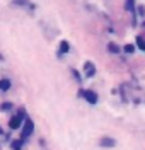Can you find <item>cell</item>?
Segmentation results:
<instances>
[{
	"instance_id": "1",
	"label": "cell",
	"mask_w": 145,
	"mask_h": 150,
	"mask_svg": "<svg viewBox=\"0 0 145 150\" xmlns=\"http://www.w3.org/2000/svg\"><path fill=\"white\" fill-rule=\"evenodd\" d=\"M33 130H34V123L31 121V120H26V125H24V128H22V137H24V138L29 137V135L33 133Z\"/></svg>"
},
{
	"instance_id": "2",
	"label": "cell",
	"mask_w": 145,
	"mask_h": 150,
	"mask_svg": "<svg viewBox=\"0 0 145 150\" xmlns=\"http://www.w3.org/2000/svg\"><path fill=\"white\" fill-rule=\"evenodd\" d=\"M82 96L87 99V103H91V104H96L97 103V94L92 92V91H84Z\"/></svg>"
},
{
	"instance_id": "3",
	"label": "cell",
	"mask_w": 145,
	"mask_h": 150,
	"mask_svg": "<svg viewBox=\"0 0 145 150\" xmlns=\"http://www.w3.org/2000/svg\"><path fill=\"white\" fill-rule=\"evenodd\" d=\"M21 121H22V114H17V116H14V118L10 120L9 126L12 128V130H17V128L21 126Z\"/></svg>"
},
{
	"instance_id": "4",
	"label": "cell",
	"mask_w": 145,
	"mask_h": 150,
	"mask_svg": "<svg viewBox=\"0 0 145 150\" xmlns=\"http://www.w3.org/2000/svg\"><path fill=\"white\" fill-rule=\"evenodd\" d=\"M9 89H10V80H7V79L0 80V91H2V92H5V91H9Z\"/></svg>"
},
{
	"instance_id": "5",
	"label": "cell",
	"mask_w": 145,
	"mask_h": 150,
	"mask_svg": "<svg viewBox=\"0 0 145 150\" xmlns=\"http://www.w3.org/2000/svg\"><path fill=\"white\" fill-rule=\"evenodd\" d=\"M84 68H86L87 77H92V75H94V72H96V70H94V65H92V63H86V67H84Z\"/></svg>"
},
{
	"instance_id": "6",
	"label": "cell",
	"mask_w": 145,
	"mask_h": 150,
	"mask_svg": "<svg viewBox=\"0 0 145 150\" xmlns=\"http://www.w3.org/2000/svg\"><path fill=\"white\" fill-rule=\"evenodd\" d=\"M101 145L103 147H115V140L113 138H103L101 140Z\"/></svg>"
},
{
	"instance_id": "7",
	"label": "cell",
	"mask_w": 145,
	"mask_h": 150,
	"mask_svg": "<svg viewBox=\"0 0 145 150\" xmlns=\"http://www.w3.org/2000/svg\"><path fill=\"white\" fill-rule=\"evenodd\" d=\"M137 46L145 51V36H138L137 38Z\"/></svg>"
},
{
	"instance_id": "8",
	"label": "cell",
	"mask_w": 145,
	"mask_h": 150,
	"mask_svg": "<svg viewBox=\"0 0 145 150\" xmlns=\"http://www.w3.org/2000/svg\"><path fill=\"white\" fill-rule=\"evenodd\" d=\"M22 149V140H14L12 142V150H21Z\"/></svg>"
},
{
	"instance_id": "9",
	"label": "cell",
	"mask_w": 145,
	"mask_h": 150,
	"mask_svg": "<svg viewBox=\"0 0 145 150\" xmlns=\"http://www.w3.org/2000/svg\"><path fill=\"white\" fill-rule=\"evenodd\" d=\"M68 50H70V48H68V43L67 41H62V43H60V53H67Z\"/></svg>"
},
{
	"instance_id": "10",
	"label": "cell",
	"mask_w": 145,
	"mask_h": 150,
	"mask_svg": "<svg viewBox=\"0 0 145 150\" xmlns=\"http://www.w3.org/2000/svg\"><path fill=\"white\" fill-rule=\"evenodd\" d=\"M109 51H113V53H118L120 50H118V46H116V45H109Z\"/></svg>"
},
{
	"instance_id": "11",
	"label": "cell",
	"mask_w": 145,
	"mask_h": 150,
	"mask_svg": "<svg viewBox=\"0 0 145 150\" xmlns=\"http://www.w3.org/2000/svg\"><path fill=\"white\" fill-rule=\"evenodd\" d=\"M2 111H5V109H10V104L9 103H5V104H2V108H0Z\"/></svg>"
},
{
	"instance_id": "12",
	"label": "cell",
	"mask_w": 145,
	"mask_h": 150,
	"mask_svg": "<svg viewBox=\"0 0 145 150\" xmlns=\"http://www.w3.org/2000/svg\"><path fill=\"white\" fill-rule=\"evenodd\" d=\"M16 4H19V5H26L28 4V0H14Z\"/></svg>"
},
{
	"instance_id": "13",
	"label": "cell",
	"mask_w": 145,
	"mask_h": 150,
	"mask_svg": "<svg viewBox=\"0 0 145 150\" xmlns=\"http://www.w3.org/2000/svg\"><path fill=\"white\" fill-rule=\"evenodd\" d=\"M125 50L128 51V53H132V51H133V46H130V45H128V46H125Z\"/></svg>"
}]
</instances>
